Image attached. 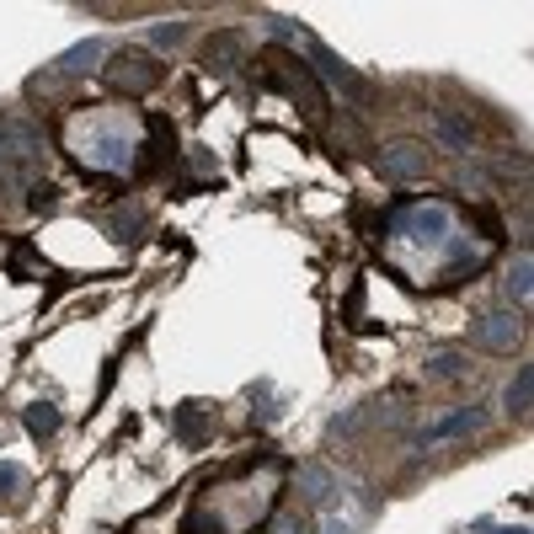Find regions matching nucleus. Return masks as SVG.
<instances>
[{
	"label": "nucleus",
	"instance_id": "nucleus-21",
	"mask_svg": "<svg viewBox=\"0 0 534 534\" xmlns=\"http://www.w3.org/2000/svg\"><path fill=\"white\" fill-rule=\"evenodd\" d=\"M177 428H182V433H187V438H198V428H203V417H198V412H193V406H187V412H182V417H177Z\"/></svg>",
	"mask_w": 534,
	"mask_h": 534
},
{
	"label": "nucleus",
	"instance_id": "nucleus-10",
	"mask_svg": "<svg viewBox=\"0 0 534 534\" xmlns=\"http://www.w3.org/2000/svg\"><path fill=\"white\" fill-rule=\"evenodd\" d=\"M422 369H428V380H465L470 358H465V353H454V348H438V353L422 358Z\"/></svg>",
	"mask_w": 534,
	"mask_h": 534
},
{
	"label": "nucleus",
	"instance_id": "nucleus-24",
	"mask_svg": "<svg viewBox=\"0 0 534 534\" xmlns=\"http://www.w3.org/2000/svg\"><path fill=\"white\" fill-rule=\"evenodd\" d=\"M6 123H11V118H0V155H6Z\"/></svg>",
	"mask_w": 534,
	"mask_h": 534
},
{
	"label": "nucleus",
	"instance_id": "nucleus-4",
	"mask_svg": "<svg viewBox=\"0 0 534 534\" xmlns=\"http://www.w3.org/2000/svg\"><path fill=\"white\" fill-rule=\"evenodd\" d=\"M107 81H113V91H123V97H145V91H155L166 81V65H155V59L139 54V49H123V54H113V65H107Z\"/></svg>",
	"mask_w": 534,
	"mask_h": 534
},
{
	"label": "nucleus",
	"instance_id": "nucleus-9",
	"mask_svg": "<svg viewBox=\"0 0 534 534\" xmlns=\"http://www.w3.org/2000/svg\"><path fill=\"white\" fill-rule=\"evenodd\" d=\"M481 422H486V412H481V406H460V412H454V417L433 422V428H428V444H438V438H460V433H476Z\"/></svg>",
	"mask_w": 534,
	"mask_h": 534
},
{
	"label": "nucleus",
	"instance_id": "nucleus-6",
	"mask_svg": "<svg viewBox=\"0 0 534 534\" xmlns=\"http://www.w3.org/2000/svg\"><path fill=\"white\" fill-rule=\"evenodd\" d=\"M518 337H524V326H518L513 310H486V316H476V342L486 353H513Z\"/></svg>",
	"mask_w": 534,
	"mask_h": 534
},
{
	"label": "nucleus",
	"instance_id": "nucleus-2",
	"mask_svg": "<svg viewBox=\"0 0 534 534\" xmlns=\"http://www.w3.org/2000/svg\"><path fill=\"white\" fill-rule=\"evenodd\" d=\"M262 65H267V86H278L289 102H305L310 113H321V107H326V91H321V81H316V70H310V65H294L284 49H267Z\"/></svg>",
	"mask_w": 534,
	"mask_h": 534
},
{
	"label": "nucleus",
	"instance_id": "nucleus-14",
	"mask_svg": "<svg viewBox=\"0 0 534 534\" xmlns=\"http://www.w3.org/2000/svg\"><path fill=\"white\" fill-rule=\"evenodd\" d=\"M529 278H534V262H529V257H518V262L508 267V278H502V289H508V300H513V305H524V300H529V289H534Z\"/></svg>",
	"mask_w": 534,
	"mask_h": 534
},
{
	"label": "nucleus",
	"instance_id": "nucleus-11",
	"mask_svg": "<svg viewBox=\"0 0 534 534\" xmlns=\"http://www.w3.org/2000/svg\"><path fill=\"white\" fill-rule=\"evenodd\" d=\"M97 59H102V43L86 38V43H75L70 54H59V70H65V75H86V70H97Z\"/></svg>",
	"mask_w": 534,
	"mask_h": 534
},
{
	"label": "nucleus",
	"instance_id": "nucleus-12",
	"mask_svg": "<svg viewBox=\"0 0 534 534\" xmlns=\"http://www.w3.org/2000/svg\"><path fill=\"white\" fill-rule=\"evenodd\" d=\"M22 422H27V433H33V438H54V433H59V406L33 401V406L22 412Z\"/></svg>",
	"mask_w": 534,
	"mask_h": 534
},
{
	"label": "nucleus",
	"instance_id": "nucleus-19",
	"mask_svg": "<svg viewBox=\"0 0 534 534\" xmlns=\"http://www.w3.org/2000/svg\"><path fill=\"white\" fill-rule=\"evenodd\" d=\"M262 27H267V33H273L278 43H300V27H294V22H284V17H273V11H267V17H262Z\"/></svg>",
	"mask_w": 534,
	"mask_h": 534
},
{
	"label": "nucleus",
	"instance_id": "nucleus-23",
	"mask_svg": "<svg viewBox=\"0 0 534 534\" xmlns=\"http://www.w3.org/2000/svg\"><path fill=\"white\" fill-rule=\"evenodd\" d=\"M486 534H529L524 524H502V529H486Z\"/></svg>",
	"mask_w": 534,
	"mask_h": 534
},
{
	"label": "nucleus",
	"instance_id": "nucleus-3",
	"mask_svg": "<svg viewBox=\"0 0 534 534\" xmlns=\"http://www.w3.org/2000/svg\"><path fill=\"white\" fill-rule=\"evenodd\" d=\"M300 43H305L310 65H316V75H321L326 86H337L348 102H369V97H374L364 75H358L353 65H342V54H337V49H326V43H321V38H310V33H300Z\"/></svg>",
	"mask_w": 534,
	"mask_h": 534
},
{
	"label": "nucleus",
	"instance_id": "nucleus-20",
	"mask_svg": "<svg viewBox=\"0 0 534 534\" xmlns=\"http://www.w3.org/2000/svg\"><path fill=\"white\" fill-rule=\"evenodd\" d=\"M438 139H444L449 150H465V145H470V134H465L454 118H438Z\"/></svg>",
	"mask_w": 534,
	"mask_h": 534
},
{
	"label": "nucleus",
	"instance_id": "nucleus-22",
	"mask_svg": "<svg viewBox=\"0 0 534 534\" xmlns=\"http://www.w3.org/2000/svg\"><path fill=\"white\" fill-rule=\"evenodd\" d=\"M33 209H54V187H49V182L33 187Z\"/></svg>",
	"mask_w": 534,
	"mask_h": 534
},
{
	"label": "nucleus",
	"instance_id": "nucleus-8",
	"mask_svg": "<svg viewBox=\"0 0 534 534\" xmlns=\"http://www.w3.org/2000/svg\"><path fill=\"white\" fill-rule=\"evenodd\" d=\"M294 481H300V497L305 502H332V492H337V476L326 465H316V460L300 465V476H294Z\"/></svg>",
	"mask_w": 534,
	"mask_h": 534
},
{
	"label": "nucleus",
	"instance_id": "nucleus-25",
	"mask_svg": "<svg viewBox=\"0 0 534 534\" xmlns=\"http://www.w3.org/2000/svg\"><path fill=\"white\" fill-rule=\"evenodd\" d=\"M326 534H348V524H342V518H337V524H332V529H326Z\"/></svg>",
	"mask_w": 534,
	"mask_h": 534
},
{
	"label": "nucleus",
	"instance_id": "nucleus-17",
	"mask_svg": "<svg viewBox=\"0 0 534 534\" xmlns=\"http://www.w3.org/2000/svg\"><path fill=\"white\" fill-rule=\"evenodd\" d=\"M273 534H316V524H310L300 508H289V513H278V518H273Z\"/></svg>",
	"mask_w": 534,
	"mask_h": 534
},
{
	"label": "nucleus",
	"instance_id": "nucleus-13",
	"mask_svg": "<svg viewBox=\"0 0 534 534\" xmlns=\"http://www.w3.org/2000/svg\"><path fill=\"white\" fill-rule=\"evenodd\" d=\"M529 396H534V369L524 364V369L513 374V385L502 390V401H508V412H513V417H524V412H529Z\"/></svg>",
	"mask_w": 534,
	"mask_h": 534
},
{
	"label": "nucleus",
	"instance_id": "nucleus-18",
	"mask_svg": "<svg viewBox=\"0 0 534 534\" xmlns=\"http://www.w3.org/2000/svg\"><path fill=\"white\" fill-rule=\"evenodd\" d=\"M182 38H187V22H161V27H150V43H155V49H177Z\"/></svg>",
	"mask_w": 534,
	"mask_h": 534
},
{
	"label": "nucleus",
	"instance_id": "nucleus-1",
	"mask_svg": "<svg viewBox=\"0 0 534 534\" xmlns=\"http://www.w3.org/2000/svg\"><path fill=\"white\" fill-rule=\"evenodd\" d=\"M65 145L86 171L123 177V171L139 166L145 123H139V113H129V107H118V102H86L65 118Z\"/></svg>",
	"mask_w": 534,
	"mask_h": 534
},
{
	"label": "nucleus",
	"instance_id": "nucleus-7",
	"mask_svg": "<svg viewBox=\"0 0 534 534\" xmlns=\"http://www.w3.org/2000/svg\"><path fill=\"white\" fill-rule=\"evenodd\" d=\"M380 171H385V177H396V182H417V177H428V150L412 145V139L385 145L380 150Z\"/></svg>",
	"mask_w": 534,
	"mask_h": 534
},
{
	"label": "nucleus",
	"instance_id": "nucleus-15",
	"mask_svg": "<svg viewBox=\"0 0 534 534\" xmlns=\"http://www.w3.org/2000/svg\"><path fill=\"white\" fill-rule=\"evenodd\" d=\"M107 230H113V241H139V230H145V209H118L113 219H107Z\"/></svg>",
	"mask_w": 534,
	"mask_h": 534
},
{
	"label": "nucleus",
	"instance_id": "nucleus-5",
	"mask_svg": "<svg viewBox=\"0 0 534 534\" xmlns=\"http://www.w3.org/2000/svg\"><path fill=\"white\" fill-rule=\"evenodd\" d=\"M241 65H246V38L235 33V27H225V33H214L209 43H203V70L219 75V81H225V75H235Z\"/></svg>",
	"mask_w": 534,
	"mask_h": 534
},
{
	"label": "nucleus",
	"instance_id": "nucleus-16",
	"mask_svg": "<svg viewBox=\"0 0 534 534\" xmlns=\"http://www.w3.org/2000/svg\"><path fill=\"white\" fill-rule=\"evenodd\" d=\"M22 492H27V470L0 460V502H22Z\"/></svg>",
	"mask_w": 534,
	"mask_h": 534
}]
</instances>
